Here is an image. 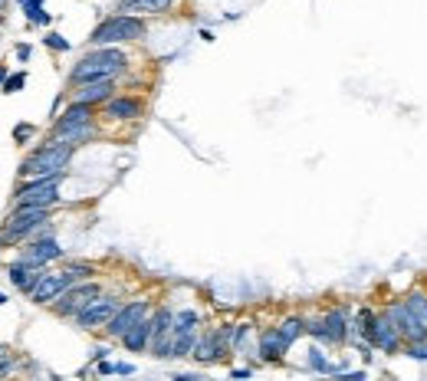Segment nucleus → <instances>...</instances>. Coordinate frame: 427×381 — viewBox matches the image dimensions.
I'll list each match as a JSON object with an SVG mask.
<instances>
[{
	"label": "nucleus",
	"mask_w": 427,
	"mask_h": 381,
	"mask_svg": "<svg viewBox=\"0 0 427 381\" xmlns=\"http://www.w3.org/2000/svg\"><path fill=\"white\" fill-rule=\"evenodd\" d=\"M66 178L63 175H46V178H33L20 184L17 194H13V207H56L60 201V181Z\"/></svg>",
	"instance_id": "nucleus-5"
},
{
	"label": "nucleus",
	"mask_w": 427,
	"mask_h": 381,
	"mask_svg": "<svg viewBox=\"0 0 427 381\" xmlns=\"http://www.w3.org/2000/svg\"><path fill=\"white\" fill-rule=\"evenodd\" d=\"M306 335H313L315 342H322V345H332V339H329L322 316H319V319H306Z\"/></svg>",
	"instance_id": "nucleus-26"
},
{
	"label": "nucleus",
	"mask_w": 427,
	"mask_h": 381,
	"mask_svg": "<svg viewBox=\"0 0 427 381\" xmlns=\"http://www.w3.org/2000/svg\"><path fill=\"white\" fill-rule=\"evenodd\" d=\"M66 273H73L79 283H86L89 276H96V267L92 263H82V260H69V263H63Z\"/></svg>",
	"instance_id": "nucleus-25"
},
{
	"label": "nucleus",
	"mask_w": 427,
	"mask_h": 381,
	"mask_svg": "<svg viewBox=\"0 0 427 381\" xmlns=\"http://www.w3.org/2000/svg\"><path fill=\"white\" fill-rule=\"evenodd\" d=\"M322 322H326V332L329 339H332V348H342V345H349V339H352V305H332L326 316H322Z\"/></svg>",
	"instance_id": "nucleus-12"
},
{
	"label": "nucleus",
	"mask_w": 427,
	"mask_h": 381,
	"mask_svg": "<svg viewBox=\"0 0 427 381\" xmlns=\"http://www.w3.org/2000/svg\"><path fill=\"white\" fill-rule=\"evenodd\" d=\"M115 375H135V365L132 362H115Z\"/></svg>",
	"instance_id": "nucleus-34"
},
{
	"label": "nucleus",
	"mask_w": 427,
	"mask_h": 381,
	"mask_svg": "<svg viewBox=\"0 0 427 381\" xmlns=\"http://www.w3.org/2000/svg\"><path fill=\"white\" fill-rule=\"evenodd\" d=\"M102 296V286L96 280H86V283H76L73 290H66L56 303H53V312L60 319H76L86 305H92L96 299Z\"/></svg>",
	"instance_id": "nucleus-7"
},
{
	"label": "nucleus",
	"mask_w": 427,
	"mask_h": 381,
	"mask_svg": "<svg viewBox=\"0 0 427 381\" xmlns=\"http://www.w3.org/2000/svg\"><path fill=\"white\" fill-rule=\"evenodd\" d=\"M76 148L73 145H63V141H46V145H40L33 154H26L24 165H20V178L33 181V178H46V175H63L69 161H73Z\"/></svg>",
	"instance_id": "nucleus-2"
},
{
	"label": "nucleus",
	"mask_w": 427,
	"mask_h": 381,
	"mask_svg": "<svg viewBox=\"0 0 427 381\" xmlns=\"http://www.w3.org/2000/svg\"><path fill=\"white\" fill-rule=\"evenodd\" d=\"M401 355H404V358H411V362H421V365H424V362H427V342H424V345H404Z\"/></svg>",
	"instance_id": "nucleus-27"
},
{
	"label": "nucleus",
	"mask_w": 427,
	"mask_h": 381,
	"mask_svg": "<svg viewBox=\"0 0 427 381\" xmlns=\"http://www.w3.org/2000/svg\"><path fill=\"white\" fill-rule=\"evenodd\" d=\"M43 273H46V269H33V267H26V263H20V260L7 263V280L20 292H26V296H33V290H37L40 280H43Z\"/></svg>",
	"instance_id": "nucleus-15"
},
{
	"label": "nucleus",
	"mask_w": 427,
	"mask_h": 381,
	"mask_svg": "<svg viewBox=\"0 0 427 381\" xmlns=\"http://www.w3.org/2000/svg\"><path fill=\"white\" fill-rule=\"evenodd\" d=\"M286 352H289V348H286V342H283V335H279V326H277V329H263V332H260V358H263V362L279 365Z\"/></svg>",
	"instance_id": "nucleus-16"
},
{
	"label": "nucleus",
	"mask_w": 427,
	"mask_h": 381,
	"mask_svg": "<svg viewBox=\"0 0 427 381\" xmlns=\"http://www.w3.org/2000/svg\"><path fill=\"white\" fill-rule=\"evenodd\" d=\"M201 326V312L198 309H177L175 312V326H171V335H188V332H198Z\"/></svg>",
	"instance_id": "nucleus-20"
},
{
	"label": "nucleus",
	"mask_w": 427,
	"mask_h": 381,
	"mask_svg": "<svg viewBox=\"0 0 427 381\" xmlns=\"http://www.w3.org/2000/svg\"><path fill=\"white\" fill-rule=\"evenodd\" d=\"M0 24H3V17H0Z\"/></svg>",
	"instance_id": "nucleus-39"
},
{
	"label": "nucleus",
	"mask_w": 427,
	"mask_h": 381,
	"mask_svg": "<svg viewBox=\"0 0 427 381\" xmlns=\"http://www.w3.org/2000/svg\"><path fill=\"white\" fill-rule=\"evenodd\" d=\"M385 316H388V322L394 326V332L404 339V345H424L427 342V329L421 326V319L404 305V299H394V303H385V309H381Z\"/></svg>",
	"instance_id": "nucleus-6"
},
{
	"label": "nucleus",
	"mask_w": 427,
	"mask_h": 381,
	"mask_svg": "<svg viewBox=\"0 0 427 381\" xmlns=\"http://www.w3.org/2000/svg\"><path fill=\"white\" fill-rule=\"evenodd\" d=\"M112 92H115V79H99V82L76 86L73 102H82V105H105V102L115 99Z\"/></svg>",
	"instance_id": "nucleus-13"
},
{
	"label": "nucleus",
	"mask_w": 427,
	"mask_h": 381,
	"mask_svg": "<svg viewBox=\"0 0 427 381\" xmlns=\"http://www.w3.org/2000/svg\"><path fill=\"white\" fill-rule=\"evenodd\" d=\"M76 283L79 280H76L73 273H66V269H60V273H43V280H40V286L33 290L30 299L37 305H53L66 290H73Z\"/></svg>",
	"instance_id": "nucleus-11"
},
{
	"label": "nucleus",
	"mask_w": 427,
	"mask_h": 381,
	"mask_svg": "<svg viewBox=\"0 0 427 381\" xmlns=\"http://www.w3.org/2000/svg\"><path fill=\"white\" fill-rule=\"evenodd\" d=\"M404 305H408V309H411V312L421 319V326L427 329V292L421 290V286L408 290V292H404Z\"/></svg>",
	"instance_id": "nucleus-22"
},
{
	"label": "nucleus",
	"mask_w": 427,
	"mask_h": 381,
	"mask_svg": "<svg viewBox=\"0 0 427 381\" xmlns=\"http://www.w3.org/2000/svg\"><path fill=\"white\" fill-rule=\"evenodd\" d=\"M53 207H13V214L7 217V224L0 230V243H20L26 237H37V230L50 224Z\"/></svg>",
	"instance_id": "nucleus-4"
},
{
	"label": "nucleus",
	"mask_w": 427,
	"mask_h": 381,
	"mask_svg": "<svg viewBox=\"0 0 427 381\" xmlns=\"http://www.w3.org/2000/svg\"><path fill=\"white\" fill-rule=\"evenodd\" d=\"M26 86V73H17V76H7V82H3V92L10 96V92H20Z\"/></svg>",
	"instance_id": "nucleus-29"
},
{
	"label": "nucleus",
	"mask_w": 427,
	"mask_h": 381,
	"mask_svg": "<svg viewBox=\"0 0 427 381\" xmlns=\"http://www.w3.org/2000/svg\"><path fill=\"white\" fill-rule=\"evenodd\" d=\"M13 369H17V358H13L10 352H7V355H0V378H7Z\"/></svg>",
	"instance_id": "nucleus-30"
},
{
	"label": "nucleus",
	"mask_w": 427,
	"mask_h": 381,
	"mask_svg": "<svg viewBox=\"0 0 427 381\" xmlns=\"http://www.w3.org/2000/svg\"><path fill=\"white\" fill-rule=\"evenodd\" d=\"M171 381H201V375L198 371H177V375H171Z\"/></svg>",
	"instance_id": "nucleus-33"
},
{
	"label": "nucleus",
	"mask_w": 427,
	"mask_h": 381,
	"mask_svg": "<svg viewBox=\"0 0 427 381\" xmlns=\"http://www.w3.org/2000/svg\"><path fill=\"white\" fill-rule=\"evenodd\" d=\"M279 335H283L286 348H293V342H296L299 335H306V319H302V316L283 319V322H279Z\"/></svg>",
	"instance_id": "nucleus-23"
},
{
	"label": "nucleus",
	"mask_w": 427,
	"mask_h": 381,
	"mask_svg": "<svg viewBox=\"0 0 427 381\" xmlns=\"http://www.w3.org/2000/svg\"><path fill=\"white\" fill-rule=\"evenodd\" d=\"M145 37V20L141 17H132V13H112L105 17L92 33H89V43L92 46H119V43H135V39Z\"/></svg>",
	"instance_id": "nucleus-3"
},
{
	"label": "nucleus",
	"mask_w": 427,
	"mask_h": 381,
	"mask_svg": "<svg viewBox=\"0 0 427 381\" xmlns=\"http://www.w3.org/2000/svg\"><path fill=\"white\" fill-rule=\"evenodd\" d=\"M24 10H26V20H30V24H37V26H46L53 20L50 13L43 10V0H26Z\"/></svg>",
	"instance_id": "nucleus-24"
},
{
	"label": "nucleus",
	"mask_w": 427,
	"mask_h": 381,
	"mask_svg": "<svg viewBox=\"0 0 427 381\" xmlns=\"http://www.w3.org/2000/svg\"><path fill=\"white\" fill-rule=\"evenodd\" d=\"M336 381H368V375H365L362 369H358V371H342Z\"/></svg>",
	"instance_id": "nucleus-31"
},
{
	"label": "nucleus",
	"mask_w": 427,
	"mask_h": 381,
	"mask_svg": "<svg viewBox=\"0 0 427 381\" xmlns=\"http://www.w3.org/2000/svg\"><path fill=\"white\" fill-rule=\"evenodd\" d=\"M43 43H46L50 50H56V53H66V50H69V39L60 37V33H46V37H43Z\"/></svg>",
	"instance_id": "nucleus-28"
},
{
	"label": "nucleus",
	"mask_w": 427,
	"mask_h": 381,
	"mask_svg": "<svg viewBox=\"0 0 427 381\" xmlns=\"http://www.w3.org/2000/svg\"><path fill=\"white\" fill-rule=\"evenodd\" d=\"M20 263H26V267L33 269H46V263H53V260H63V247L56 243V237L50 233V224L43 227V233H40L37 240L26 247L24 254L17 256Z\"/></svg>",
	"instance_id": "nucleus-10"
},
{
	"label": "nucleus",
	"mask_w": 427,
	"mask_h": 381,
	"mask_svg": "<svg viewBox=\"0 0 427 381\" xmlns=\"http://www.w3.org/2000/svg\"><path fill=\"white\" fill-rule=\"evenodd\" d=\"M102 109H105V118L128 122V118H139V115H141V102L139 99H122V96H115V99L105 102Z\"/></svg>",
	"instance_id": "nucleus-17"
},
{
	"label": "nucleus",
	"mask_w": 427,
	"mask_h": 381,
	"mask_svg": "<svg viewBox=\"0 0 427 381\" xmlns=\"http://www.w3.org/2000/svg\"><path fill=\"white\" fill-rule=\"evenodd\" d=\"M122 296H112V292H102L99 299L92 305H86L79 316L73 319L76 322V329H82V332H89V329H105L109 322H112V316L122 309Z\"/></svg>",
	"instance_id": "nucleus-9"
},
{
	"label": "nucleus",
	"mask_w": 427,
	"mask_h": 381,
	"mask_svg": "<svg viewBox=\"0 0 427 381\" xmlns=\"http://www.w3.org/2000/svg\"><path fill=\"white\" fill-rule=\"evenodd\" d=\"M30 46H26V43H20V46H17V60H20V63H26V60H30Z\"/></svg>",
	"instance_id": "nucleus-35"
},
{
	"label": "nucleus",
	"mask_w": 427,
	"mask_h": 381,
	"mask_svg": "<svg viewBox=\"0 0 427 381\" xmlns=\"http://www.w3.org/2000/svg\"><path fill=\"white\" fill-rule=\"evenodd\" d=\"M99 375H115V362H99Z\"/></svg>",
	"instance_id": "nucleus-36"
},
{
	"label": "nucleus",
	"mask_w": 427,
	"mask_h": 381,
	"mask_svg": "<svg viewBox=\"0 0 427 381\" xmlns=\"http://www.w3.org/2000/svg\"><path fill=\"white\" fill-rule=\"evenodd\" d=\"M30 135H33V125H20V128H17V132H13V139L20 141V145H24V141L30 139Z\"/></svg>",
	"instance_id": "nucleus-32"
},
{
	"label": "nucleus",
	"mask_w": 427,
	"mask_h": 381,
	"mask_svg": "<svg viewBox=\"0 0 427 381\" xmlns=\"http://www.w3.org/2000/svg\"><path fill=\"white\" fill-rule=\"evenodd\" d=\"M151 312H155V309H151V299H145V296H139V299H128V303L122 305V309H119V312L112 316V322L105 326V335H109V339H119V342H122V339H125L128 332L135 329L139 322H145V319H148Z\"/></svg>",
	"instance_id": "nucleus-8"
},
{
	"label": "nucleus",
	"mask_w": 427,
	"mask_h": 381,
	"mask_svg": "<svg viewBox=\"0 0 427 381\" xmlns=\"http://www.w3.org/2000/svg\"><path fill=\"white\" fill-rule=\"evenodd\" d=\"M0 82H7V66H0Z\"/></svg>",
	"instance_id": "nucleus-38"
},
{
	"label": "nucleus",
	"mask_w": 427,
	"mask_h": 381,
	"mask_svg": "<svg viewBox=\"0 0 427 381\" xmlns=\"http://www.w3.org/2000/svg\"><path fill=\"white\" fill-rule=\"evenodd\" d=\"M96 135V125H79V128H66V132H53L50 139L53 141H63V145H73V148H79L82 141H89Z\"/></svg>",
	"instance_id": "nucleus-21"
},
{
	"label": "nucleus",
	"mask_w": 427,
	"mask_h": 381,
	"mask_svg": "<svg viewBox=\"0 0 427 381\" xmlns=\"http://www.w3.org/2000/svg\"><path fill=\"white\" fill-rule=\"evenodd\" d=\"M0 7H3V0H0Z\"/></svg>",
	"instance_id": "nucleus-40"
},
{
	"label": "nucleus",
	"mask_w": 427,
	"mask_h": 381,
	"mask_svg": "<svg viewBox=\"0 0 427 381\" xmlns=\"http://www.w3.org/2000/svg\"><path fill=\"white\" fill-rule=\"evenodd\" d=\"M122 345H125L128 352H135V355H139V352H148L151 348V316L128 332L125 339H122Z\"/></svg>",
	"instance_id": "nucleus-18"
},
{
	"label": "nucleus",
	"mask_w": 427,
	"mask_h": 381,
	"mask_svg": "<svg viewBox=\"0 0 427 381\" xmlns=\"http://www.w3.org/2000/svg\"><path fill=\"white\" fill-rule=\"evenodd\" d=\"M79 125H96V105L69 102V105H66V112L56 118L53 132H66V128H79Z\"/></svg>",
	"instance_id": "nucleus-14"
},
{
	"label": "nucleus",
	"mask_w": 427,
	"mask_h": 381,
	"mask_svg": "<svg viewBox=\"0 0 427 381\" xmlns=\"http://www.w3.org/2000/svg\"><path fill=\"white\" fill-rule=\"evenodd\" d=\"M175 0H122L119 7H122V13H162V10H168Z\"/></svg>",
	"instance_id": "nucleus-19"
},
{
	"label": "nucleus",
	"mask_w": 427,
	"mask_h": 381,
	"mask_svg": "<svg viewBox=\"0 0 427 381\" xmlns=\"http://www.w3.org/2000/svg\"><path fill=\"white\" fill-rule=\"evenodd\" d=\"M128 69V56L119 46H92V50L73 66L69 82L73 86H86V82H99V79H115Z\"/></svg>",
	"instance_id": "nucleus-1"
},
{
	"label": "nucleus",
	"mask_w": 427,
	"mask_h": 381,
	"mask_svg": "<svg viewBox=\"0 0 427 381\" xmlns=\"http://www.w3.org/2000/svg\"><path fill=\"white\" fill-rule=\"evenodd\" d=\"M230 378H250V369H237V371H230Z\"/></svg>",
	"instance_id": "nucleus-37"
}]
</instances>
